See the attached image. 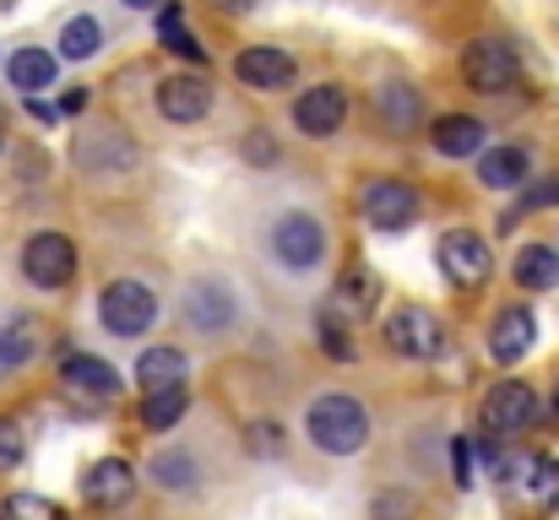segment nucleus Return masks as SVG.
<instances>
[{"instance_id":"1","label":"nucleus","mask_w":559,"mask_h":520,"mask_svg":"<svg viewBox=\"0 0 559 520\" xmlns=\"http://www.w3.org/2000/svg\"><path fill=\"white\" fill-rule=\"evenodd\" d=\"M326 222L310 211V206H283L277 217H272V228H266V255L283 266V271H294V277H310L321 261H326Z\"/></svg>"},{"instance_id":"2","label":"nucleus","mask_w":559,"mask_h":520,"mask_svg":"<svg viewBox=\"0 0 559 520\" xmlns=\"http://www.w3.org/2000/svg\"><path fill=\"white\" fill-rule=\"evenodd\" d=\"M305 434H310V445H316L321 456H354V450L370 445V412H365L354 396L326 390V396L310 401V412H305Z\"/></svg>"},{"instance_id":"3","label":"nucleus","mask_w":559,"mask_h":520,"mask_svg":"<svg viewBox=\"0 0 559 520\" xmlns=\"http://www.w3.org/2000/svg\"><path fill=\"white\" fill-rule=\"evenodd\" d=\"M380 337L385 347L396 352V358H418V363H435V358H445V326H440V315H429L424 304H402V310H391L385 315V326H380Z\"/></svg>"},{"instance_id":"4","label":"nucleus","mask_w":559,"mask_h":520,"mask_svg":"<svg viewBox=\"0 0 559 520\" xmlns=\"http://www.w3.org/2000/svg\"><path fill=\"white\" fill-rule=\"evenodd\" d=\"M418 211H424V201H418V190L407 179L374 173V179L359 184V217L370 222L374 233H402V228L418 222Z\"/></svg>"},{"instance_id":"5","label":"nucleus","mask_w":559,"mask_h":520,"mask_svg":"<svg viewBox=\"0 0 559 520\" xmlns=\"http://www.w3.org/2000/svg\"><path fill=\"white\" fill-rule=\"evenodd\" d=\"M98 321L109 337H142L153 321H158V293L136 277H115L104 293H98Z\"/></svg>"},{"instance_id":"6","label":"nucleus","mask_w":559,"mask_h":520,"mask_svg":"<svg viewBox=\"0 0 559 520\" xmlns=\"http://www.w3.org/2000/svg\"><path fill=\"white\" fill-rule=\"evenodd\" d=\"M435 261H440V277H445L456 293H478V288L489 282V271H495V255H489V244H484L473 228H451V233H440Z\"/></svg>"},{"instance_id":"7","label":"nucleus","mask_w":559,"mask_h":520,"mask_svg":"<svg viewBox=\"0 0 559 520\" xmlns=\"http://www.w3.org/2000/svg\"><path fill=\"white\" fill-rule=\"evenodd\" d=\"M180 321L201 337H217L239 321V293L223 277H190L186 293H180Z\"/></svg>"},{"instance_id":"8","label":"nucleus","mask_w":559,"mask_h":520,"mask_svg":"<svg viewBox=\"0 0 559 520\" xmlns=\"http://www.w3.org/2000/svg\"><path fill=\"white\" fill-rule=\"evenodd\" d=\"M462 76H467V87H478L489 98L495 93H511L522 82V55L506 38H473L462 49Z\"/></svg>"},{"instance_id":"9","label":"nucleus","mask_w":559,"mask_h":520,"mask_svg":"<svg viewBox=\"0 0 559 520\" xmlns=\"http://www.w3.org/2000/svg\"><path fill=\"white\" fill-rule=\"evenodd\" d=\"M22 277H27L33 288H44V293L71 288V277H76V244H71L66 233H55V228L33 233V239L22 244Z\"/></svg>"},{"instance_id":"10","label":"nucleus","mask_w":559,"mask_h":520,"mask_svg":"<svg viewBox=\"0 0 559 520\" xmlns=\"http://www.w3.org/2000/svg\"><path fill=\"white\" fill-rule=\"evenodd\" d=\"M294 125H299V136H310V142H332V136L348 125V93H343L337 82L305 87V93L294 98Z\"/></svg>"},{"instance_id":"11","label":"nucleus","mask_w":559,"mask_h":520,"mask_svg":"<svg viewBox=\"0 0 559 520\" xmlns=\"http://www.w3.org/2000/svg\"><path fill=\"white\" fill-rule=\"evenodd\" d=\"M533 418H538V396H533L527 379H500V385L484 396V428H489L495 439H511V434L533 428Z\"/></svg>"},{"instance_id":"12","label":"nucleus","mask_w":559,"mask_h":520,"mask_svg":"<svg viewBox=\"0 0 559 520\" xmlns=\"http://www.w3.org/2000/svg\"><path fill=\"white\" fill-rule=\"evenodd\" d=\"M370 114L380 131H391V136H413V131H424V93L413 87V82H374L370 87Z\"/></svg>"},{"instance_id":"13","label":"nucleus","mask_w":559,"mask_h":520,"mask_svg":"<svg viewBox=\"0 0 559 520\" xmlns=\"http://www.w3.org/2000/svg\"><path fill=\"white\" fill-rule=\"evenodd\" d=\"M234 76L245 87H255V93H283V87H294L299 60L288 49H277V44H250V49L234 55Z\"/></svg>"},{"instance_id":"14","label":"nucleus","mask_w":559,"mask_h":520,"mask_svg":"<svg viewBox=\"0 0 559 520\" xmlns=\"http://www.w3.org/2000/svg\"><path fill=\"white\" fill-rule=\"evenodd\" d=\"M71 158H76L82 173H126L136 164V147H131V136L120 125H93V131L76 136Z\"/></svg>"},{"instance_id":"15","label":"nucleus","mask_w":559,"mask_h":520,"mask_svg":"<svg viewBox=\"0 0 559 520\" xmlns=\"http://www.w3.org/2000/svg\"><path fill=\"white\" fill-rule=\"evenodd\" d=\"M500 472H506V488H516V499L527 505V510H555L559 499V461L555 456H522L516 467L511 461H500Z\"/></svg>"},{"instance_id":"16","label":"nucleus","mask_w":559,"mask_h":520,"mask_svg":"<svg viewBox=\"0 0 559 520\" xmlns=\"http://www.w3.org/2000/svg\"><path fill=\"white\" fill-rule=\"evenodd\" d=\"M153 104H158V114H164L169 125H195V120L212 114V87H206V76L180 71V76H164V82H158Z\"/></svg>"},{"instance_id":"17","label":"nucleus","mask_w":559,"mask_h":520,"mask_svg":"<svg viewBox=\"0 0 559 520\" xmlns=\"http://www.w3.org/2000/svg\"><path fill=\"white\" fill-rule=\"evenodd\" d=\"M538 347V321L527 304H506L489 326V358L495 363H522L527 352Z\"/></svg>"},{"instance_id":"18","label":"nucleus","mask_w":559,"mask_h":520,"mask_svg":"<svg viewBox=\"0 0 559 520\" xmlns=\"http://www.w3.org/2000/svg\"><path fill=\"white\" fill-rule=\"evenodd\" d=\"M131 494H136V472H131V461H120V456L93 461L87 477H82V499H87L93 510H120V505H131Z\"/></svg>"},{"instance_id":"19","label":"nucleus","mask_w":559,"mask_h":520,"mask_svg":"<svg viewBox=\"0 0 559 520\" xmlns=\"http://www.w3.org/2000/svg\"><path fill=\"white\" fill-rule=\"evenodd\" d=\"M380 299H385L380 271H370L365 261H348V266H343V277H337L332 304H337L343 315H354V321H370V315H380Z\"/></svg>"},{"instance_id":"20","label":"nucleus","mask_w":559,"mask_h":520,"mask_svg":"<svg viewBox=\"0 0 559 520\" xmlns=\"http://www.w3.org/2000/svg\"><path fill=\"white\" fill-rule=\"evenodd\" d=\"M60 379H66L76 396H87V401H115V396H120V368H109V363L93 358V352H71V358L60 363Z\"/></svg>"},{"instance_id":"21","label":"nucleus","mask_w":559,"mask_h":520,"mask_svg":"<svg viewBox=\"0 0 559 520\" xmlns=\"http://www.w3.org/2000/svg\"><path fill=\"white\" fill-rule=\"evenodd\" d=\"M533 179V158H527V147H489L484 158H478V184L484 190H522Z\"/></svg>"},{"instance_id":"22","label":"nucleus","mask_w":559,"mask_h":520,"mask_svg":"<svg viewBox=\"0 0 559 520\" xmlns=\"http://www.w3.org/2000/svg\"><path fill=\"white\" fill-rule=\"evenodd\" d=\"M147 477H153L164 494H190V488L201 483V461H195V450H186V445H164V450H153Z\"/></svg>"},{"instance_id":"23","label":"nucleus","mask_w":559,"mask_h":520,"mask_svg":"<svg viewBox=\"0 0 559 520\" xmlns=\"http://www.w3.org/2000/svg\"><path fill=\"white\" fill-rule=\"evenodd\" d=\"M429 142H435L440 158H473V153H484V120H473V114H440L435 131H429Z\"/></svg>"},{"instance_id":"24","label":"nucleus","mask_w":559,"mask_h":520,"mask_svg":"<svg viewBox=\"0 0 559 520\" xmlns=\"http://www.w3.org/2000/svg\"><path fill=\"white\" fill-rule=\"evenodd\" d=\"M5 76H11V87H16L22 98H38L44 87H55V55L38 49V44H27V49H16V55L5 60Z\"/></svg>"},{"instance_id":"25","label":"nucleus","mask_w":559,"mask_h":520,"mask_svg":"<svg viewBox=\"0 0 559 520\" xmlns=\"http://www.w3.org/2000/svg\"><path fill=\"white\" fill-rule=\"evenodd\" d=\"M511 277H516L527 293H549V288H559V255L549 244H522L516 261H511Z\"/></svg>"},{"instance_id":"26","label":"nucleus","mask_w":559,"mask_h":520,"mask_svg":"<svg viewBox=\"0 0 559 520\" xmlns=\"http://www.w3.org/2000/svg\"><path fill=\"white\" fill-rule=\"evenodd\" d=\"M186 407H190V396H186V385H164V390H147L142 396V428L147 434H169L180 418H186Z\"/></svg>"},{"instance_id":"27","label":"nucleus","mask_w":559,"mask_h":520,"mask_svg":"<svg viewBox=\"0 0 559 520\" xmlns=\"http://www.w3.org/2000/svg\"><path fill=\"white\" fill-rule=\"evenodd\" d=\"M38 352V321L33 315H5L0 321V368H22Z\"/></svg>"},{"instance_id":"28","label":"nucleus","mask_w":559,"mask_h":520,"mask_svg":"<svg viewBox=\"0 0 559 520\" xmlns=\"http://www.w3.org/2000/svg\"><path fill=\"white\" fill-rule=\"evenodd\" d=\"M142 390H164V385H186V352L180 347H147L136 363Z\"/></svg>"},{"instance_id":"29","label":"nucleus","mask_w":559,"mask_h":520,"mask_svg":"<svg viewBox=\"0 0 559 520\" xmlns=\"http://www.w3.org/2000/svg\"><path fill=\"white\" fill-rule=\"evenodd\" d=\"M544 206H559V173H544V179H533V184H522V195L500 211V233H511L527 211H544Z\"/></svg>"},{"instance_id":"30","label":"nucleus","mask_w":559,"mask_h":520,"mask_svg":"<svg viewBox=\"0 0 559 520\" xmlns=\"http://www.w3.org/2000/svg\"><path fill=\"white\" fill-rule=\"evenodd\" d=\"M158 38H164V49H175V55L190 60V65H201V60H206V49L190 38L186 16H180V0H164V5H158Z\"/></svg>"},{"instance_id":"31","label":"nucleus","mask_w":559,"mask_h":520,"mask_svg":"<svg viewBox=\"0 0 559 520\" xmlns=\"http://www.w3.org/2000/svg\"><path fill=\"white\" fill-rule=\"evenodd\" d=\"M316 337H321V352H326V358H337V363H354V358H359L354 331H348V321L337 315V304H326V310H321V321H316Z\"/></svg>"},{"instance_id":"32","label":"nucleus","mask_w":559,"mask_h":520,"mask_svg":"<svg viewBox=\"0 0 559 520\" xmlns=\"http://www.w3.org/2000/svg\"><path fill=\"white\" fill-rule=\"evenodd\" d=\"M98 44H104L98 16H71V22L60 27V55H66V60H93Z\"/></svg>"},{"instance_id":"33","label":"nucleus","mask_w":559,"mask_h":520,"mask_svg":"<svg viewBox=\"0 0 559 520\" xmlns=\"http://www.w3.org/2000/svg\"><path fill=\"white\" fill-rule=\"evenodd\" d=\"M370 516L374 520H418L424 516V505H418L413 488H380V494L370 499Z\"/></svg>"},{"instance_id":"34","label":"nucleus","mask_w":559,"mask_h":520,"mask_svg":"<svg viewBox=\"0 0 559 520\" xmlns=\"http://www.w3.org/2000/svg\"><path fill=\"white\" fill-rule=\"evenodd\" d=\"M0 516L5 520H71L55 499H44V494H11V499L0 505Z\"/></svg>"},{"instance_id":"35","label":"nucleus","mask_w":559,"mask_h":520,"mask_svg":"<svg viewBox=\"0 0 559 520\" xmlns=\"http://www.w3.org/2000/svg\"><path fill=\"white\" fill-rule=\"evenodd\" d=\"M245 445H250L255 456H266V461H272V456H283V445H288V439H283V423H250V428H245Z\"/></svg>"},{"instance_id":"36","label":"nucleus","mask_w":559,"mask_h":520,"mask_svg":"<svg viewBox=\"0 0 559 520\" xmlns=\"http://www.w3.org/2000/svg\"><path fill=\"white\" fill-rule=\"evenodd\" d=\"M22 450H27V439H22V428H16L11 418H0V472H11V467H22Z\"/></svg>"},{"instance_id":"37","label":"nucleus","mask_w":559,"mask_h":520,"mask_svg":"<svg viewBox=\"0 0 559 520\" xmlns=\"http://www.w3.org/2000/svg\"><path fill=\"white\" fill-rule=\"evenodd\" d=\"M473 467H478L473 439H451V472H456V488H473Z\"/></svg>"},{"instance_id":"38","label":"nucleus","mask_w":559,"mask_h":520,"mask_svg":"<svg viewBox=\"0 0 559 520\" xmlns=\"http://www.w3.org/2000/svg\"><path fill=\"white\" fill-rule=\"evenodd\" d=\"M60 109H66V114H82V109H87V87H71V93L60 98Z\"/></svg>"},{"instance_id":"39","label":"nucleus","mask_w":559,"mask_h":520,"mask_svg":"<svg viewBox=\"0 0 559 520\" xmlns=\"http://www.w3.org/2000/svg\"><path fill=\"white\" fill-rule=\"evenodd\" d=\"M27 109H33V120H44V125L55 120V109H49V104H38V98H27Z\"/></svg>"},{"instance_id":"40","label":"nucleus","mask_w":559,"mask_h":520,"mask_svg":"<svg viewBox=\"0 0 559 520\" xmlns=\"http://www.w3.org/2000/svg\"><path fill=\"white\" fill-rule=\"evenodd\" d=\"M131 11H153V5H164V0H126Z\"/></svg>"},{"instance_id":"41","label":"nucleus","mask_w":559,"mask_h":520,"mask_svg":"<svg viewBox=\"0 0 559 520\" xmlns=\"http://www.w3.org/2000/svg\"><path fill=\"white\" fill-rule=\"evenodd\" d=\"M217 5H223V11H245L250 0H217Z\"/></svg>"},{"instance_id":"42","label":"nucleus","mask_w":559,"mask_h":520,"mask_svg":"<svg viewBox=\"0 0 559 520\" xmlns=\"http://www.w3.org/2000/svg\"><path fill=\"white\" fill-rule=\"evenodd\" d=\"M549 520H559V499H555V510H549Z\"/></svg>"},{"instance_id":"43","label":"nucleus","mask_w":559,"mask_h":520,"mask_svg":"<svg viewBox=\"0 0 559 520\" xmlns=\"http://www.w3.org/2000/svg\"><path fill=\"white\" fill-rule=\"evenodd\" d=\"M555 412H559V390H555Z\"/></svg>"},{"instance_id":"44","label":"nucleus","mask_w":559,"mask_h":520,"mask_svg":"<svg viewBox=\"0 0 559 520\" xmlns=\"http://www.w3.org/2000/svg\"><path fill=\"white\" fill-rule=\"evenodd\" d=\"M0 520H5V516H0Z\"/></svg>"}]
</instances>
